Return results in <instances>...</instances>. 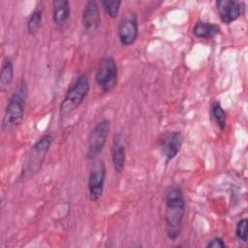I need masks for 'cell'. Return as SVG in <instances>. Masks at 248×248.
I'll use <instances>...</instances> for the list:
<instances>
[{
	"label": "cell",
	"instance_id": "obj_14",
	"mask_svg": "<svg viewBox=\"0 0 248 248\" xmlns=\"http://www.w3.org/2000/svg\"><path fill=\"white\" fill-rule=\"evenodd\" d=\"M220 32V27L211 22L198 21L193 29V34L197 38L202 39H212Z\"/></svg>",
	"mask_w": 248,
	"mask_h": 248
},
{
	"label": "cell",
	"instance_id": "obj_17",
	"mask_svg": "<svg viewBox=\"0 0 248 248\" xmlns=\"http://www.w3.org/2000/svg\"><path fill=\"white\" fill-rule=\"evenodd\" d=\"M42 19H43V14L41 10H35L30 15L27 21V30L30 35L35 36L38 33L42 24Z\"/></svg>",
	"mask_w": 248,
	"mask_h": 248
},
{
	"label": "cell",
	"instance_id": "obj_19",
	"mask_svg": "<svg viewBox=\"0 0 248 248\" xmlns=\"http://www.w3.org/2000/svg\"><path fill=\"white\" fill-rule=\"evenodd\" d=\"M247 225H248L247 219L243 218L240 221H238L235 229V234L237 238L243 242L247 241Z\"/></svg>",
	"mask_w": 248,
	"mask_h": 248
},
{
	"label": "cell",
	"instance_id": "obj_6",
	"mask_svg": "<svg viewBox=\"0 0 248 248\" xmlns=\"http://www.w3.org/2000/svg\"><path fill=\"white\" fill-rule=\"evenodd\" d=\"M52 142V137L48 134L43 136L32 147L25 162V171L37 170L45 159Z\"/></svg>",
	"mask_w": 248,
	"mask_h": 248
},
{
	"label": "cell",
	"instance_id": "obj_9",
	"mask_svg": "<svg viewBox=\"0 0 248 248\" xmlns=\"http://www.w3.org/2000/svg\"><path fill=\"white\" fill-rule=\"evenodd\" d=\"M216 7L220 19L226 24L236 20L243 11L242 4L233 0H218Z\"/></svg>",
	"mask_w": 248,
	"mask_h": 248
},
{
	"label": "cell",
	"instance_id": "obj_16",
	"mask_svg": "<svg viewBox=\"0 0 248 248\" xmlns=\"http://www.w3.org/2000/svg\"><path fill=\"white\" fill-rule=\"evenodd\" d=\"M211 114L216 122V124L218 125V127L221 130H224L226 128L227 125V116H226V112L224 110V108H222L220 102L218 101H214L211 105Z\"/></svg>",
	"mask_w": 248,
	"mask_h": 248
},
{
	"label": "cell",
	"instance_id": "obj_8",
	"mask_svg": "<svg viewBox=\"0 0 248 248\" xmlns=\"http://www.w3.org/2000/svg\"><path fill=\"white\" fill-rule=\"evenodd\" d=\"M118 38L123 46L133 45L139 35V24L135 15H130L123 18L117 29Z\"/></svg>",
	"mask_w": 248,
	"mask_h": 248
},
{
	"label": "cell",
	"instance_id": "obj_4",
	"mask_svg": "<svg viewBox=\"0 0 248 248\" xmlns=\"http://www.w3.org/2000/svg\"><path fill=\"white\" fill-rule=\"evenodd\" d=\"M118 69L111 56L103 58L97 68L95 79L99 87L106 93L111 92L117 83Z\"/></svg>",
	"mask_w": 248,
	"mask_h": 248
},
{
	"label": "cell",
	"instance_id": "obj_15",
	"mask_svg": "<svg viewBox=\"0 0 248 248\" xmlns=\"http://www.w3.org/2000/svg\"><path fill=\"white\" fill-rule=\"evenodd\" d=\"M14 78V67L10 59L4 61L0 73V91L4 92L8 89Z\"/></svg>",
	"mask_w": 248,
	"mask_h": 248
},
{
	"label": "cell",
	"instance_id": "obj_1",
	"mask_svg": "<svg viewBox=\"0 0 248 248\" xmlns=\"http://www.w3.org/2000/svg\"><path fill=\"white\" fill-rule=\"evenodd\" d=\"M185 214V199L179 186H172L166 194L165 224L170 239H176L181 232Z\"/></svg>",
	"mask_w": 248,
	"mask_h": 248
},
{
	"label": "cell",
	"instance_id": "obj_20",
	"mask_svg": "<svg viewBox=\"0 0 248 248\" xmlns=\"http://www.w3.org/2000/svg\"><path fill=\"white\" fill-rule=\"evenodd\" d=\"M206 247L210 248H224L226 247L225 241L221 237H214L212 238L206 245Z\"/></svg>",
	"mask_w": 248,
	"mask_h": 248
},
{
	"label": "cell",
	"instance_id": "obj_10",
	"mask_svg": "<svg viewBox=\"0 0 248 248\" xmlns=\"http://www.w3.org/2000/svg\"><path fill=\"white\" fill-rule=\"evenodd\" d=\"M183 143V136L180 131H173L164 136L162 140L161 149L166 161L172 160L180 151Z\"/></svg>",
	"mask_w": 248,
	"mask_h": 248
},
{
	"label": "cell",
	"instance_id": "obj_13",
	"mask_svg": "<svg viewBox=\"0 0 248 248\" xmlns=\"http://www.w3.org/2000/svg\"><path fill=\"white\" fill-rule=\"evenodd\" d=\"M52 20L56 26H63L70 17V4L67 0H55L52 3Z\"/></svg>",
	"mask_w": 248,
	"mask_h": 248
},
{
	"label": "cell",
	"instance_id": "obj_11",
	"mask_svg": "<svg viewBox=\"0 0 248 248\" xmlns=\"http://www.w3.org/2000/svg\"><path fill=\"white\" fill-rule=\"evenodd\" d=\"M101 23L99 7L96 1H87L82 12V25L85 31L94 32Z\"/></svg>",
	"mask_w": 248,
	"mask_h": 248
},
{
	"label": "cell",
	"instance_id": "obj_5",
	"mask_svg": "<svg viewBox=\"0 0 248 248\" xmlns=\"http://www.w3.org/2000/svg\"><path fill=\"white\" fill-rule=\"evenodd\" d=\"M109 127V120L103 119L92 129L88 137V149L86 153L87 159L93 160L102 152L108 136Z\"/></svg>",
	"mask_w": 248,
	"mask_h": 248
},
{
	"label": "cell",
	"instance_id": "obj_7",
	"mask_svg": "<svg viewBox=\"0 0 248 248\" xmlns=\"http://www.w3.org/2000/svg\"><path fill=\"white\" fill-rule=\"evenodd\" d=\"M106 180V166L103 161L94 165L88 177V191L89 198L92 202H97L104 191V184Z\"/></svg>",
	"mask_w": 248,
	"mask_h": 248
},
{
	"label": "cell",
	"instance_id": "obj_2",
	"mask_svg": "<svg viewBox=\"0 0 248 248\" xmlns=\"http://www.w3.org/2000/svg\"><path fill=\"white\" fill-rule=\"evenodd\" d=\"M28 88L24 79H21L16 90L10 97L2 120V130L10 132L18 127L24 115Z\"/></svg>",
	"mask_w": 248,
	"mask_h": 248
},
{
	"label": "cell",
	"instance_id": "obj_12",
	"mask_svg": "<svg viewBox=\"0 0 248 248\" xmlns=\"http://www.w3.org/2000/svg\"><path fill=\"white\" fill-rule=\"evenodd\" d=\"M111 161L113 169L116 172H121L125 167L126 151L123 142V138L120 134H115L112 138L111 143Z\"/></svg>",
	"mask_w": 248,
	"mask_h": 248
},
{
	"label": "cell",
	"instance_id": "obj_3",
	"mask_svg": "<svg viewBox=\"0 0 248 248\" xmlns=\"http://www.w3.org/2000/svg\"><path fill=\"white\" fill-rule=\"evenodd\" d=\"M90 89V83L85 75H79L69 87L60 104V114L67 116L80 106Z\"/></svg>",
	"mask_w": 248,
	"mask_h": 248
},
{
	"label": "cell",
	"instance_id": "obj_18",
	"mask_svg": "<svg viewBox=\"0 0 248 248\" xmlns=\"http://www.w3.org/2000/svg\"><path fill=\"white\" fill-rule=\"evenodd\" d=\"M120 5L121 1L119 0H105L102 2V6L106 14L111 18H115L118 16Z\"/></svg>",
	"mask_w": 248,
	"mask_h": 248
}]
</instances>
